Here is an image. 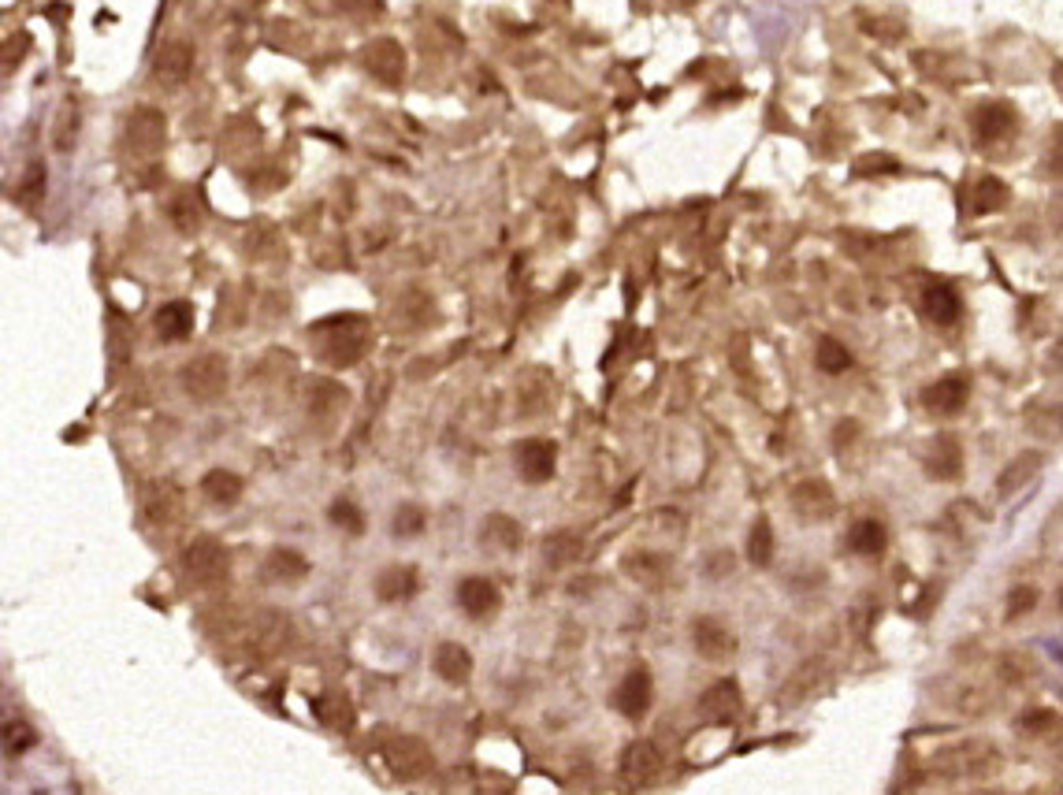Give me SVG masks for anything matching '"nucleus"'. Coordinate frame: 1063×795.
I'll use <instances>...</instances> for the list:
<instances>
[{"label":"nucleus","mask_w":1063,"mask_h":795,"mask_svg":"<svg viewBox=\"0 0 1063 795\" xmlns=\"http://www.w3.org/2000/svg\"><path fill=\"white\" fill-rule=\"evenodd\" d=\"M792 506H796V513L807 517V521H822V517L833 513V491H829L822 480H807L792 491Z\"/></svg>","instance_id":"nucleus-22"},{"label":"nucleus","mask_w":1063,"mask_h":795,"mask_svg":"<svg viewBox=\"0 0 1063 795\" xmlns=\"http://www.w3.org/2000/svg\"><path fill=\"white\" fill-rule=\"evenodd\" d=\"M922 309H926V316H930L933 324H956L959 313H963V301H959L956 287L930 283L926 294H922Z\"/></svg>","instance_id":"nucleus-23"},{"label":"nucleus","mask_w":1063,"mask_h":795,"mask_svg":"<svg viewBox=\"0 0 1063 795\" xmlns=\"http://www.w3.org/2000/svg\"><path fill=\"white\" fill-rule=\"evenodd\" d=\"M194 71V49L186 41H168L160 45L157 60H153V75H157L164 86H179L186 82V75Z\"/></svg>","instance_id":"nucleus-11"},{"label":"nucleus","mask_w":1063,"mask_h":795,"mask_svg":"<svg viewBox=\"0 0 1063 795\" xmlns=\"http://www.w3.org/2000/svg\"><path fill=\"white\" fill-rule=\"evenodd\" d=\"M554 465H558L554 443H547V439H525V443H517V472H521V480L547 483L554 476Z\"/></svg>","instance_id":"nucleus-8"},{"label":"nucleus","mask_w":1063,"mask_h":795,"mask_svg":"<svg viewBox=\"0 0 1063 795\" xmlns=\"http://www.w3.org/2000/svg\"><path fill=\"white\" fill-rule=\"evenodd\" d=\"M584 554V539L577 532H551L543 539V561L562 569V565H573V561Z\"/></svg>","instance_id":"nucleus-27"},{"label":"nucleus","mask_w":1063,"mask_h":795,"mask_svg":"<svg viewBox=\"0 0 1063 795\" xmlns=\"http://www.w3.org/2000/svg\"><path fill=\"white\" fill-rule=\"evenodd\" d=\"M621 777L632 784V788H647L662 777V755L651 740H632L621 755Z\"/></svg>","instance_id":"nucleus-5"},{"label":"nucleus","mask_w":1063,"mask_h":795,"mask_svg":"<svg viewBox=\"0 0 1063 795\" xmlns=\"http://www.w3.org/2000/svg\"><path fill=\"white\" fill-rule=\"evenodd\" d=\"M1052 82H1056V90H1060V97H1063V64L1052 71Z\"/></svg>","instance_id":"nucleus-43"},{"label":"nucleus","mask_w":1063,"mask_h":795,"mask_svg":"<svg viewBox=\"0 0 1063 795\" xmlns=\"http://www.w3.org/2000/svg\"><path fill=\"white\" fill-rule=\"evenodd\" d=\"M387 766L402 777V781H417L432 773V751L417 740V736H398L394 743H387Z\"/></svg>","instance_id":"nucleus-6"},{"label":"nucleus","mask_w":1063,"mask_h":795,"mask_svg":"<svg viewBox=\"0 0 1063 795\" xmlns=\"http://www.w3.org/2000/svg\"><path fill=\"white\" fill-rule=\"evenodd\" d=\"M770 554H774V528H770V521H755V528H751V539H748L751 565H766V561H770Z\"/></svg>","instance_id":"nucleus-35"},{"label":"nucleus","mask_w":1063,"mask_h":795,"mask_svg":"<svg viewBox=\"0 0 1063 795\" xmlns=\"http://www.w3.org/2000/svg\"><path fill=\"white\" fill-rule=\"evenodd\" d=\"M164 134H168V123L157 108H134L127 119V145L134 153H157L164 145Z\"/></svg>","instance_id":"nucleus-9"},{"label":"nucleus","mask_w":1063,"mask_h":795,"mask_svg":"<svg viewBox=\"0 0 1063 795\" xmlns=\"http://www.w3.org/2000/svg\"><path fill=\"white\" fill-rule=\"evenodd\" d=\"M1060 610H1063V587H1060Z\"/></svg>","instance_id":"nucleus-44"},{"label":"nucleus","mask_w":1063,"mask_h":795,"mask_svg":"<svg viewBox=\"0 0 1063 795\" xmlns=\"http://www.w3.org/2000/svg\"><path fill=\"white\" fill-rule=\"evenodd\" d=\"M699 710H703V717H710V721H733L736 710H740V688H736V680H718V684H710L707 691H703V699H699Z\"/></svg>","instance_id":"nucleus-20"},{"label":"nucleus","mask_w":1063,"mask_h":795,"mask_svg":"<svg viewBox=\"0 0 1063 795\" xmlns=\"http://www.w3.org/2000/svg\"><path fill=\"white\" fill-rule=\"evenodd\" d=\"M432 669L439 673V677L447 680V684H465L469 680V673H473V654L465 651L461 643H439L432 651Z\"/></svg>","instance_id":"nucleus-18"},{"label":"nucleus","mask_w":1063,"mask_h":795,"mask_svg":"<svg viewBox=\"0 0 1063 795\" xmlns=\"http://www.w3.org/2000/svg\"><path fill=\"white\" fill-rule=\"evenodd\" d=\"M79 127H82V119H79V105L75 101H67L64 112L53 119V145H56V153H71L75 149V142H79Z\"/></svg>","instance_id":"nucleus-30"},{"label":"nucleus","mask_w":1063,"mask_h":795,"mask_svg":"<svg viewBox=\"0 0 1063 795\" xmlns=\"http://www.w3.org/2000/svg\"><path fill=\"white\" fill-rule=\"evenodd\" d=\"M153 327L164 342H183L190 331H194V305L190 301H168L157 316H153Z\"/></svg>","instance_id":"nucleus-21"},{"label":"nucleus","mask_w":1063,"mask_h":795,"mask_svg":"<svg viewBox=\"0 0 1063 795\" xmlns=\"http://www.w3.org/2000/svg\"><path fill=\"white\" fill-rule=\"evenodd\" d=\"M1034 606H1037V587L1019 584V587H1015V591H1011V595H1008V610H1004V613H1008L1011 621H1015V617H1023V613H1030V610H1034Z\"/></svg>","instance_id":"nucleus-39"},{"label":"nucleus","mask_w":1063,"mask_h":795,"mask_svg":"<svg viewBox=\"0 0 1063 795\" xmlns=\"http://www.w3.org/2000/svg\"><path fill=\"white\" fill-rule=\"evenodd\" d=\"M651 699H655V688H651V673H647V669H629L625 680H621L614 691V706L625 717H632V721L647 714Z\"/></svg>","instance_id":"nucleus-10"},{"label":"nucleus","mask_w":1063,"mask_h":795,"mask_svg":"<svg viewBox=\"0 0 1063 795\" xmlns=\"http://www.w3.org/2000/svg\"><path fill=\"white\" fill-rule=\"evenodd\" d=\"M183 573L201 587L224 584L227 573H231V554H227V547L220 543V539L201 535V539H194V543L183 550Z\"/></svg>","instance_id":"nucleus-1"},{"label":"nucleus","mask_w":1063,"mask_h":795,"mask_svg":"<svg viewBox=\"0 0 1063 795\" xmlns=\"http://www.w3.org/2000/svg\"><path fill=\"white\" fill-rule=\"evenodd\" d=\"M365 64L372 75H380V82H391V86L402 82V49H398L394 41H376V45H368Z\"/></svg>","instance_id":"nucleus-25"},{"label":"nucleus","mask_w":1063,"mask_h":795,"mask_svg":"<svg viewBox=\"0 0 1063 795\" xmlns=\"http://www.w3.org/2000/svg\"><path fill=\"white\" fill-rule=\"evenodd\" d=\"M1037 465H1041V457L1037 454H1023V457H1015L1008 469L1000 472V480H997V491L1000 495H1011V491H1019L1030 476L1037 472Z\"/></svg>","instance_id":"nucleus-31"},{"label":"nucleus","mask_w":1063,"mask_h":795,"mask_svg":"<svg viewBox=\"0 0 1063 795\" xmlns=\"http://www.w3.org/2000/svg\"><path fill=\"white\" fill-rule=\"evenodd\" d=\"M521 524L513 521V517H506V513H491L484 521V528H480V543H484V550H491V554H510V550L521 547Z\"/></svg>","instance_id":"nucleus-19"},{"label":"nucleus","mask_w":1063,"mask_h":795,"mask_svg":"<svg viewBox=\"0 0 1063 795\" xmlns=\"http://www.w3.org/2000/svg\"><path fill=\"white\" fill-rule=\"evenodd\" d=\"M818 368L829 372V376H840V372L852 368V353L844 350L837 339H822L818 342Z\"/></svg>","instance_id":"nucleus-33"},{"label":"nucleus","mask_w":1063,"mask_h":795,"mask_svg":"<svg viewBox=\"0 0 1063 795\" xmlns=\"http://www.w3.org/2000/svg\"><path fill=\"white\" fill-rule=\"evenodd\" d=\"M696 647L703 658H710V662H725V658H733L736 654V636L722 625V621L703 617V621H696Z\"/></svg>","instance_id":"nucleus-16"},{"label":"nucleus","mask_w":1063,"mask_h":795,"mask_svg":"<svg viewBox=\"0 0 1063 795\" xmlns=\"http://www.w3.org/2000/svg\"><path fill=\"white\" fill-rule=\"evenodd\" d=\"M885 543H889V532H885V524L881 521H855L852 524V532H848V547L855 550V554H881L885 550Z\"/></svg>","instance_id":"nucleus-29"},{"label":"nucleus","mask_w":1063,"mask_h":795,"mask_svg":"<svg viewBox=\"0 0 1063 795\" xmlns=\"http://www.w3.org/2000/svg\"><path fill=\"white\" fill-rule=\"evenodd\" d=\"M313 710H316V721L328 725V729H335V732L354 729V703H350L342 691H328V695L313 699Z\"/></svg>","instance_id":"nucleus-24"},{"label":"nucleus","mask_w":1063,"mask_h":795,"mask_svg":"<svg viewBox=\"0 0 1063 795\" xmlns=\"http://www.w3.org/2000/svg\"><path fill=\"white\" fill-rule=\"evenodd\" d=\"M138 502H142V521L153 528H168L183 517V491L171 480H149Z\"/></svg>","instance_id":"nucleus-4"},{"label":"nucleus","mask_w":1063,"mask_h":795,"mask_svg":"<svg viewBox=\"0 0 1063 795\" xmlns=\"http://www.w3.org/2000/svg\"><path fill=\"white\" fill-rule=\"evenodd\" d=\"M885 171H896V160L885 157V153H874V157L855 160V175H885Z\"/></svg>","instance_id":"nucleus-40"},{"label":"nucleus","mask_w":1063,"mask_h":795,"mask_svg":"<svg viewBox=\"0 0 1063 795\" xmlns=\"http://www.w3.org/2000/svg\"><path fill=\"white\" fill-rule=\"evenodd\" d=\"M328 517H331V524H335V528H342L346 535H361V532H365V513H361V509H357L350 498H339V502L328 509Z\"/></svg>","instance_id":"nucleus-34"},{"label":"nucleus","mask_w":1063,"mask_h":795,"mask_svg":"<svg viewBox=\"0 0 1063 795\" xmlns=\"http://www.w3.org/2000/svg\"><path fill=\"white\" fill-rule=\"evenodd\" d=\"M1015 131H1019V116H1015V108L1004 105V101H989V105H982L978 112H974V138H978L982 145L1008 142Z\"/></svg>","instance_id":"nucleus-7"},{"label":"nucleus","mask_w":1063,"mask_h":795,"mask_svg":"<svg viewBox=\"0 0 1063 795\" xmlns=\"http://www.w3.org/2000/svg\"><path fill=\"white\" fill-rule=\"evenodd\" d=\"M420 591V576L413 565H387L380 576H376V599L380 602H406L413 599Z\"/></svg>","instance_id":"nucleus-14"},{"label":"nucleus","mask_w":1063,"mask_h":795,"mask_svg":"<svg viewBox=\"0 0 1063 795\" xmlns=\"http://www.w3.org/2000/svg\"><path fill=\"white\" fill-rule=\"evenodd\" d=\"M848 435H855V424H852V420H844V424H840V431H837V446H844V443H848Z\"/></svg>","instance_id":"nucleus-42"},{"label":"nucleus","mask_w":1063,"mask_h":795,"mask_svg":"<svg viewBox=\"0 0 1063 795\" xmlns=\"http://www.w3.org/2000/svg\"><path fill=\"white\" fill-rule=\"evenodd\" d=\"M316 335H324V357L331 365H354L365 350V327L357 316H335L316 324Z\"/></svg>","instance_id":"nucleus-2"},{"label":"nucleus","mask_w":1063,"mask_h":795,"mask_svg":"<svg viewBox=\"0 0 1063 795\" xmlns=\"http://www.w3.org/2000/svg\"><path fill=\"white\" fill-rule=\"evenodd\" d=\"M183 387L194 402H216L227 391V361L220 353H205L183 368Z\"/></svg>","instance_id":"nucleus-3"},{"label":"nucleus","mask_w":1063,"mask_h":795,"mask_svg":"<svg viewBox=\"0 0 1063 795\" xmlns=\"http://www.w3.org/2000/svg\"><path fill=\"white\" fill-rule=\"evenodd\" d=\"M168 216H171L175 223H179L183 231H190V227L197 223V216H201V209H197V197H194V194H179V197H175V201L168 205Z\"/></svg>","instance_id":"nucleus-38"},{"label":"nucleus","mask_w":1063,"mask_h":795,"mask_svg":"<svg viewBox=\"0 0 1063 795\" xmlns=\"http://www.w3.org/2000/svg\"><path fill=\"white\" fill-rule=\"evenodd\" d=\"M34 743H38V732H34V725H27L23 717L4 721V755H8V758L27 755Z\"/></svg>","instance_id":"nucleus-32"},{"label":"nucleus","mask_w":1063,"mask_h":795,"mask_svg":"<svg viewBox=\"0 0 1063 795\" xmlns=\"http://www.w3.org/2000/svg\"><path fill=\"white\" fill-rule=\"evenodd\" d=\"M261 576L268 584H298V580L309 576V558L290 547H276L268 550V558L261 565Z\"/></svg>","instance_id":"nucleus-12"},{"label":"nucleus","mask_w":1063,"mask_h":795,"mask_svg":"<svg viewBox=\"0 0 1063 795\" xmlns=\"http://www.w3.org/2000/svg\"><path fill=\"white\" fill-rule=\"evenodd\" d=\"M1052 171L1063 175V134H1056V142H1052Z\"/></svg>","instance_id":"nucleus-41"},{"label":"nucleus","mask_w":1063,"mask_h":795,"mask_svg":"<svg viewBox=\"0 0 1063 795\" xmlns=\"http://www.w3.org/2000/svg\"><path fill=\"white\" fill-rule=\"evenodd\" d=\"M424 524H428V521H424V509L409 506V502H406V506H398L391 528H394V535H398V539H417V535L424 532Z\"/></svg>","instance_id":"nucleus-36"},{"label":"nucleus","mask_w":1063,"mask_h":795,"mask_svg":"<svg viewBox=\"0 0 1063 795\" xmlns=\"http://www.w3.org/2000/svg\"><path fill=\"white\" fill-rule=\"evenodd\" d=\"M1008 205V186L1000 183L997 175H982L971 190V212L974 216H989Z\"/></svg>","instance_id":"nucleus-28"},{"label":"nucleus","mask_w":1063,"mask_h":795,"mask_svg":"<svg viewBox=\"0 0 1063 795\" xmlns=\"http://www.w3.org/2000/svg\"><path fill=\"white\" fill-rule=\"evenodd\" d=\"M15 197H19V205H38L41 197H45V164H30Z\"/></svg>","instance_id":"nucleus-37"},{"label":"nucleus","mask_w":1063,"mask_h":795,"mask_svg":"<svg viewBox=\"0 0 1063 795\" xmlns=\"http://www.w3.org/2000/svg\"><path fill=\"white\" fill-rule=\"evenodd\" d=\"M967 394H971V387H967V379L963 376H941L933 387H926L922 405H926L930 413L948 417V413H959V409L967 405Z\"/></svg>","instance_id":"nucleus-13"},{"label":"nucleus","mask_w":1063,"mask_h":795,"mask_svg":"<svg viewBox=\"0 0 1063 795\" xmlns=\"http://www.w3.org/2000/svg\"><path fill=\"white\" fill-rule=\"evenodd\" d=\"M201 495L209 498L212 506H235L238 498H242V476H235L231 469H212L205 472V480H201Z\"/></svg>","instance_id":"nucleus-26"},{"label":"nucleus","mask_w":1063,"mask_h":795,"mask_svg":"<svg viewBox=\"0 0 1063 795\" xmlns=\"http://www.w3.org/2000/svg\"><path fill=\"white\" fill-rule=\"evenodd\" d=\"M926 469L933 480H959L963 472V450H959L956 435H937L926 454Z\"/></svg>","instance_id":"nucleus-17"},{"label":"nucleus","mask_w":1063,"mask_h":795,"mask_svg":"<svg viewBox=\"0 0 1063 795\" xmlns=\"http://www.w3.org/2000/svg\"><path fill=\"white\" fill-rule=\"evenodd\" d=\"M458 606L469 617H487V613L499 610V587L487 576H465L458 584Z\"/></svg>","instance_id":"nucleus-15"}]
</instances>
